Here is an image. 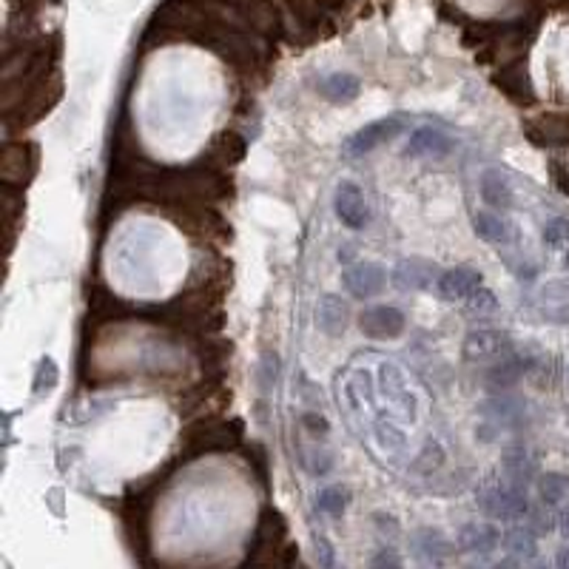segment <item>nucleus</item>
I'll list each match as a JSON object with an SVG mask.
<instances>
[{
  "instance_id": "nucleus-1",
  "label": "nucleus",
  "mask_w": 569,
  "mask_h": 569,
  "mask_svg": "<svg viewBox=\"0 0 569 569\" xmlns=\"http://www.w3.org/2000/svg\"><path fill=\"white\" fill-rule=\"evenodd\" d=\"M476 502L484 516L493 521H502V524H518L533 512L526 487L518 481H510L507 476L484 478L476 490Z\"/></svg>"
},
{
  "instance_id": "nucleus-2",
  "label": "nucleus",
  "mask_w": 569,
  "mask_h": 569,
  "mask_svg": "<svg viewBox=\"0 0 569 569\" xmlns=\"http://www.w3.org/2000/svg\"><path fill=\"white\" fill-rule=\"evenodd\" d=\"M512 351V339L507 336L504 330H495V328H478V330H470L464 336V359L467 362H495Z\"/></svg>"
},
{
  "instance_id": "nucleus-3",
  "label": "nucleus",
  "mask_w": 569,
  "mask_h": 569,
  "mask_svg": "<svg viewBox=\"0 0 569 569\" xmlns=\"http://www.w3.org/2000/svg\"><path fill=\"white\" fill-rule=\"evenodd\" d=\"M405 129V122H401V117H382V120H373L367 122L365 129H359L353 137H348V143H344V157H365L370 154L373 148H379L382 143L387 140H393V137Z\"/></svg>"
},
{
  "instance_id": "nucleus-4",
  "label": "nucleus",
  "mask_w": 569,
  "mask_h": 569,
  "mask_svg": "<svg viewBox=\"0 0 569 569\" xmlns=\"http://www.w3.org/2000/svg\"><path fill=\"white\" fill-rule=\"evenodd\" d=\"M333 211L353 231H362L370 222V205L365 200V191L351 179H342L333 191Z\"/></svg>"
},
{
  "instance_id": "nucleus-5",
  "label": "nucleus",
  "mask_w": 569,
  "mask_h": 569,
  "mask_svg": "<svg viewBox=\"0 0 569 569\" xmlns=\"http://www.w3.org/2000/svg\"><path fill=\"white\" fill-rule=\"evenodd\" d=\"M407 328V316L393 304H373L359 316V330L367 339H399Z\"/></svg>"
},
{
  "instance_id": "nucleus-6",
  "label": "nucleus",
  "mask_w": 569,
  "mask_h": 569,
  "mask_svg": "<svg viewBox=\"0 0 569 569\" xmlns=\"http://www.w3.org/2000/svg\"><path fill=\"white\" fill-rule=\"evenodd\" d=\"M538 367V359L535 356H518V353H507L502 359H495V362L484 370V384L490 387V391H510L512 384H516L524 373H533Z\"/></svg>"
},
{
  "instance_id": "nucleus-7",
  "label": "nucleus",
  "mask_w": 569,
  "mask_h": 569,
  "mask_svg": "<svg viewBox=\"0 0 569 569\" xmlns=\"http://www.w3.org/2000/svg\"><path fill=\"white\" fill-rule=\"evenodd\" d=\"M387 285V271L376 262H359L342 273V288L356 299H370L382 294Z\"/></svg>"
},
{
  "instance_id": "nucleus-8",
  "label": "nucleus",
  "mask_w": 569,
  "mask_h": 569,
  "mask_svg": "<svg viewBox=\"0 0 569 569\" xmlns=\"http://www.w3.org/2000/svg\"><path fill=\"white\" fill-rule=\"evenodd\" d=\"M439 265L430 259L422 257H410V259H401L399 265L393 268V282L401 290H427L439 282Z\"/></svg>"
},
{
  "instance_id": "nucleus-9",
  "label": "nucleus",
  "mask_w": 569,
  "mask_h": 569,
  "mask_svg": "<svg viewBox=\"0 0 569 569\" xmlns=\"http://www.w3.org/2000/svg\"><path fill=\"white\" fill-rule=\"evenodd\" d=\"M379 387H382V393L393 401L396 407L405 410V419L415 422V410H419V405H415V396L410 393V387L405 382V373H401L393 362H382L379 367Z\"/></svg>"
},
{
  "instance_id": "nucleus-10",
  "label": "nucleus",
  "mask_w": 569,
  "mask_h": 569,
  "mask_svg": "<svg viewBox=\"0 0 569 569\" xmlns=\"http://www.w3.org/2000/svg\"><path fill=\"white\" fill-rule=\"evenodd\" d=\"M478 285H484L481 271L462 265V268H450V271H444V273L439 276V282H436V294H439L444 302H462V299H467L470 294H473V290H476Z\"/></svg>"
},
{
  "instance_id": "nucleus-11",
  "label": "nucleus",
  "mask_w": 569,
  "mask_h": 569,
  "mask_svg": "<svg viewBox=\"0 0 569 569\" xmlns=\"http://www.w3.org/2000/svg\"><path fill=\"white\" fill-rule=\"evenodd\" d=\"M410 549L422 561H444L459 549V544H453L447 535L433 530V526H415L410 533Z\"/></svg>"
},
{
  "instance_id": "nucleus-12",
  "label": "nucleus",
  "mask_w": 569,
  "mask_h": 569,
  "mask_svg": "<svg viewBox=\"0 0 569 569\" xmlns=\"http://www.w3.org/2000/svg\"><path fill=\"white\" fill-rule=\"evenodd\" d=\"M316 325L328 336H342L351 325V304L336 294H325L316 304Z\"/></svg>"
},
{
  "instance_id": "nucleus-13",
  "label": "nucleus",
  "mask_w": 569,
  "mask_h": 569,
  "mask_svg": "<svg viewBox=\"0 0 569 569\" xmlns=\"http://www.w3.org/2000/svg\"><path fill=\"white\" fill-rule=\"evenodd\" d=\"M455 544H459L462 552H481V555H487L495 547H502V533L495 530V524L467 521V524H462V530L455 533Z\"/></svg>"
},
{
  "instance_id": "nucleus-14",
  "label": "nucleus",
  "mask_w": 569,
  "mask_h": 569,
  "mask_svg": "<svg viewBox=\"0 0 569 569\" xmlns=\"http://www.w3.org/2000/svg\"><path fill=\"white\" fill-rule=\"evenodd\" d=\"M453 151V140L444 131L439 129H430V126H422L410 134V140L405 146V154L407 157H433V160H441L447 157Z\"/></svg>"
},
{
  "instance_id": "nucleus-15",
  "label": "nucleus",
  "mask_w": 569,
  "mask_h": 569,
  "mask_svg": "<svg viewBox=\"0 0 569 569\" xmlns=\"http://www.w3.org/2000/svg\"><path fill=\"white\" fill-rule=\"evenodd\" d=\"M478 191H481V200L498 208V211H510L512 202H516V194H512V186L504 171L498 169H487L481 171L478 177Z\"/></svg>"
},
{
  "instance_id": "nucleus-16",
  "label": "nucleus",
  "mask_w": 569,
  "mask_h": 569,
  "mask_svg": "<svg viewBox=\"0 0 569 569\" xmlns=\"http://www.w3.org/2000/svg\"><path fill=\"white\" fill-rule=\"evenodd\" d=\"M319 94L333 106H348L362 94V83H359V77L351 72H333L319 83Z\"/></svg>"
},
{
  "instance_id": "nucleus-17",
  "label": "nucleus",
  "mask_w": 569,
  "mask_h": 569,
  "mask_svg": "<svg viewBox=\"0 0 569 569\" xmlns=\"http://www.w3.org/2000/svg\"><path fill=\"white\" fill-rule=\"evenodd\" d=\"M502 470H504V476L510 481H518V484H530L538 473V462L533 459L530 453H526V447H507L504 455H502Z\"/></svg>"
},
{
  "instance_id": "nucleus-18",
  "label": "nucleus",
  "mask_w": 569,
  "mask_h": 569,
  "mask_svg": "<svg viewBox=\"0 0 569 569\" xmlns=\"http://www.w3.org/2000/svg\"><path fill=\"white\" fill-rule=\"evenodd\" d=\"M502 547L512 555V558L518 561H533L538 555V541H535V533L530 526H510V530L502 533Z\"/></svg>"
},
{
  "instance_id": "nucleus-19",
  "label": "nucleus",
  "mask_w": 569,
  "mask_h": 569,
  "mask_svg": "<svg viewBox=\"0 0 569 569\" xmlns=\"http://www.w3.org/2000/svg\"><path fill=\"white\" fill-rule=\"evenodd\" d=\"M473 231L478 233V240L490 242V245H507L510 242V222L502 219L498 214H490V211L473 214Z\"/></svg>"
},
{
  "instance_id": "nucleus-20",
  "label": "nucleus",
  "mask_w": 569,
  "mask_h": 569,
  "mask_svg": "<svg viewBox=\"0 0 569 569\" xmlns=\"http://www.w3.org/2000/svg\"><path fill=\"white\" fill-rule=\"evenodd\" d=\"M521 407H524V401L512 399V396H498V399L484 401V405L478 407V413L498 427V424H507V422L516 419V415H521Z\"/></svg>"
},
{
  "instance_id": "nucleus-21",
  "label": "nucleus",
  "mask_w": 569,
  "mask_h": 569,
  "mask_svg": "<svg viewBox=\"0 0 569 569\" xmlns=\"http://www.w3.org/2000/svg\"><path fill=\"white\" fill-rule=\"evenodd\" d=\"M348 504H351V490L344 487V484H330V487H325L316 495V507L330 518H342Z\"/></svg>"
},
{
  "instance_id": "nucleus-22",
  "label": "nucleus",
  "mask_w": 569,
  "mask_h": 569,
  "mask_svg": "<svg viewBox=\"0 0 569 569\" xmlns=\"http://www.w3.org/2000/svg\"><path fill=\"white\" fill-rule=\"evenodd\" d=\"M538 495L547 507L561 504L564 498L569 495V476L564 473H544L538 478Z\"/></svg>"
},
{
  "instance_id": "nucleus-23",
  "label": "nucleus",
  "mask_w": 569,
  "mask_h": 569,
  "mask_svg": "<svg viewBox=\"0 0 569 569\" xmlns=\"http://www.w3.org/2000/svg\"><path fill=\"white\" fill-rule=\"evenodd\" d=\"M60 382V370L58 365H54V359L51 356H43L37 362V370H35V379H32V393L35 396H46L51 393L54 387H58Z\"/></svg>"
},
{
  "instance_id": "nucleus-24",
  "label": "nucleus",
  "mask_w": 569,
  "mask_h": 569,
  "mask_svg": "<svg viewBox=\"0 0 569 569\" xmlns=\"http://www.w3.org/2000/svg\"><path fill=\"white\" fill-rule=\"evenodd\" d=\"M376 436H379L382 450H387V453L405 450V444H407V433H405V430H401L396 422L384 419V415H379V419H376Z\"/></svg>"
},
{
  "instance_id": "nucleus-25",
  "label": "nucleus",
  "mask_w": 569,
  "mask_h": 569,
  "mask_svg": "<svg viewBox=\"0 0 569 569\" xmlns=\"http://www.w3.org/2000/svg\"><path fill=\"white\" fill-rule=\"evenodd\" d=\"M441 464H444V450L439 441H427V447L419 453V459L413 462L415 470H422V473H430V476H433Z\"/></svg>"
},
{
  "instance_id": "nucleus-26",
  "label": "nucleus",
  "mask_w": 569,
  "mask_h": 569,
  "mask_svg": "<svg viewBox=\"0 0 569 569\" xmlns=\"http://www.w3.org/2000/svg\"><path fill=\"white\" fill-rule=\"evenodd\" d=\"M467 308L473 311V313H493L495 308H498V299H495V294L490 288H484V285H478L473 294H470L467 299Z\"/></svg>"
},
{
  "instance_id": "nucleus-27",
  "label": "nucleus",
  "mask_w": 569,
  "mask_h": 569,
  "mask_svg": "<svg viewBox=\"0 0 569 569\" xmlns=\"http://www.w3.org/2000/svg\"><path fill=\"white\" fill-rule=\"evenodd\" d=\"M544 242H547L549 248H558V245L569 242V219H564V217L547 219V225H544Z\"/></svg>"
},
{
  "instance_id": "nucleus-28",
  "label": "nucleus",
  "mask_w": 569,
  "mask_h": 569,
  "mask_svg": "<svg viewBox=\"0 0 569 569\" xmlns=\"http://www.w3.org/2000/svg\"><path fill=\"white\" fill-rule=\"evenodd\" d=\"M541 299L544 302H569V276L566 280H552L541 285Z\"/></svg>"
},
{
  "instance_id": "nucleus-29",
  "label": "nucleus",
  "mask_w": 569,
  "mask_h": 569,
  "mask_svg": "<svg viewBox=\"0 0 569 569\" xmlns=\"http://www.w3.org/2000/svg\"><path fill=\"white\" fill-rule=\"evenodd\" d=\"M302 424L308 427L313 436H328V430H330L328 419L319 410H304L302 413Z\"/></svg>"
},
{
  "instance_id": "nucleus-30",
  "label": "nucleus",
  "mask_w": 569,
  "mask_h": 569,
  "mask_svg": "<svg viewBox=\"0 0 569 569\" xmlns=\"http://www.w3.org/2000/svg\"><path fill=\"white\" fill-rule=\"evenodd\" d=\"M259 373H262V391H271L273 387V379H276V353H265L259 365Z\"/></svg>"
},
{
  "instance_id": "nucleus-31",
  "label": "nucleus",
  "mask_w": 569,
  "mask_h": 569,
  "mask_svg": "<svg viewBox=\"0 0 569 569\" xmlns=\"http://www.w3.org/2000/svg\"><path fill=\"white\" fill-rule=\"evenodd\" d=\"M313 544H316V561L319 566H333V547L325 535H313Z\"/></svg>"
},
{
  "instance_id": "nucleus-32",
  "label": "nucleus",
  "mask_w": 569,
  "mask_h": 569,
  "mask_svg": "<svg viewBox=\"0 0 569 569\" xmlns=\"http://www.w3.org/2000/svg\"><path fill=\"white\" fill-rule=\"evenodd\" d=\"M370 564H373V566H399L401 561H399L396 555H393L391 549H387V547H382V552H379V555H373Z\"/></svg>"
},
{
  "instance_id": "nucleus-33",
  "label": "nucleus",
  "mask_w": 569,
  "mask_h": 569,
  "mask_svg": "<svg viewBox=\"0 0 569 569\" xmlns=\"http://www.w3.org/2000/svg\"><path fill=\"white\" fill-rule=\"evenodd\" d=\"M373 521H379V524H376L379 533H391V535L399 533V524H396L393 516H384V512H376V516H373Z\"/></svg>"
},
{
  "instance_id": "nucleus-34",
  "label": "nucleus",
  "mask_w": 569,
  "mask_h": 569,
  "mask_svg": "<svg viewBox=\"0 0 569 569\" xmlns=\"http://www.w3.org/2000/svg\"><path fill=\"white\" fill-rule=\"evenodd\" d=\"M544 316H547V322H561V325H566V322H569V308L544 311Z\"/></svg>"
},
{
  "instance_id": "nucleus-35",
  "label": "nucleus",
  "mask_w": 569,
  "mask_h": 569,
  "mask_svg": "<svg viewBox=\"0 0 569 569\" xmlns=\"http://www.w3.org/2000/svg\"><path fill=\"white\" fill-rule=\"evenodd\" d=\"M558 530H561V535L569 541V507L561 510V516H558Z\"/></svg>"
},
{
  "instance_id": "nucleus-36",
  "label": "nucleus",
  "mask_w": 569,
  "mask_h": 569,
  "mask_svg": "<svg viewBox=\"0 0 569 569\" xmlns=\"http://www.w3.org/2000/svg\"><path fill=\"white\" fill-rule=\"evenodd\" d=\"M555 566H561V569H569V547H564L558 555H555Z\"/></svg>"
},
{
  "instance_id": "nucleus-37",
  "label": "nucleus",
  "mask_w": 569,
  "mask_h": 569,
  "mask_svg": "<svg viewBox=\"0 0 569 569\" xmlns=\"http://www.w3.org/2000/svg\"><path fill=\"white\" fill-rule=\"evenodd\" d=\"M351 259H353V248L351 245L339 248V262H351Z\"/></svg>"
},
{
  "instance_id": "nucleus-38",
  "label": "nucleus",
  "mask_w": 569,
  "mask_h": 569,
  "mask_svg": "<svg viewBox=\"0 0 569 569\" xmlns=\"http://www.w3.org/2000/svg\"><path fill=\"white\" fill-rule=\"evenodd\" d=\"M564 265L569 268V251H566V257H564Z\"/></svg>"
}]
</instances>
